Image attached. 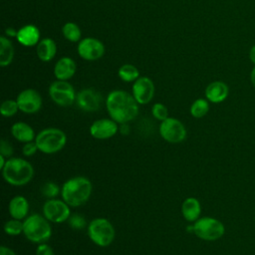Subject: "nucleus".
<instances>
[{"label":"nucleus","mask_w":255,"mask_h":255,"mask_svg":"<svg viewBox=\"0 0 255 255\" xmlns=\"http://www.w3.org/2000/svg\"><path fill=\"white\" fill-rule=\"evenodd\" d=\"M109 116L119 125L133 121L138 115V103L133 96L123 90L112 91L106 99Z\"/></svg>","instance_id":"obj_1"},{"label":"nucleus","mask_w":255,"mask_h":255,"mask_svg":"<svg viewBox=\"0 0 255 255\" xmlns=\"http://www.w3.org/2000/svg\"><path fill=\"white\" fill-rule=\"evenodd\" d=\"M93 184L86 176H74L67 179L61 187L62 199L71 207L85 204L91 197Z\"/></svg>","instance_id":"obj_2"},{"label":"nucleus","mask_w":255,"mask_h":255,"mask_svg":"<svg viewBox=\"0 0 255 255\" xmlns=\"http://www.w3.org/2000/svg\"><path fill=\"white\" fill-rule=\"evenodd\" d=\"M4 180L14 186H22L29 183L34 176V167L22 157H10L2 169Z\"/></svg>","instance_id":"obj_3"},{"label":"nucleus","mask_w":255,"mask_h":255,"mask_svg":"<svg viewBox=\"0 0 255 255\" xmlns=\"http://www.w3.org/2000/svg\"><path fill=\"white\" fill-rule=\"evenodd\" d=\"M23 234L33 243H44L52 236V227L50 221L38 213L27 216L24 221Z\"/></svg>","instance_id":"obj_4"},{"label":"nucleus","mask_w":255,"mask_h":255,"mask_svg":"<svg viewBox=\"0 0 255 255\" xmlns=\"http://www.w3.org/2000/svg\"><path fill=\"white\" fill-rule=\"evenodd\" d=\"M35 142L41 152L53 154L65 147L67 143V135L60 128H47L36 134Z\"/></svg>","instance_id":"obj_5"},{"label":"nucleus","mask_w":255,"mask_h":255,"mask_svg":"<svg viewBox=\"0 0 255 255\" xmlns=\"http://www.w3.org/2000/svg\"><path fill=\"white\" fill-rule=\"evenodd\" d=\"M87 228L90 239L96 245L108 247L114 242L116 231L109 219L104 217L95 218L89 222Z\"/></svg>","instance_id":"obj_6"},{"label":"nucleus","mask_w":255,"mask_h":255,"mask_svg":"<svg viewBox=\"0 0 255 255\" xmlns=\"http://www.w3.org/2000/svg\"><path fill=\"white\" fill-rule=\"evenodd\" d=\"M193 233L202 240L215 241L224 235L225 226L217 218L210 216L199 217L193 222Z\"/></svg>","instance_id":"obj_7"},{"label":"nucleus","mask_w":255,"mask_h":255,"mask_svg":"<svg viewBox=\"0 0 255 255\" xmlns=\"http://www.w3.org/2000/svg\"><path fill=\"white\" fill-rule=\"evenodd\" d=\"M49 95L52 101L60 107L73 105L77 97L74 87L68 81L63 80H56L50 85Z\"/></svg>","instance_id":"obj_8"},{"label":"nucleus","mask_w":255,"mask_h":255,"mask_svg":"<svg viewBox=\"0 0 255 255\" xmlns=\"http://www.w3.org/2000/svg\"><path fill=\"white\" fill-rule=\"evenodd\" d=\"M159 134L167 142L179 143L186 138L187 130L179 120L168 117L159 125Z\"/></svg>","instance_id":"obj_9"},{"label":"nucleus","mask_w":255,"mask_h":255,"mask_svg":"<svg viewBox=\"0 0 255 255\" xmlns=\"http://www.w3.org/2000/svg\"><path fill=\"white\" fill-rule=\"evenodd\" d=\"M71 206L63 199H47L43 205V215L53 223L68 221L71 216Z\"/></svg>","instance_id":"obj_10"},{"label":"nucleus","mask_w":255,"mask_h":255,"mask_svg":"<svg viewBox=\"0 0 255 255\" xmlns=\"http://www.w3.org/2000/svg\"><path fill=\"white\" fill-rule=\"evenodd\" d=\"M102 103L103 97L101 93L93 88H86L77 93L76 104L84 112H96L101 108Z\"/></svg>","instance_id":"obj_11"},{"label":"nucleus","mask_w":255,"mask_h":255,"mask_svg":"<svg viewBox=\"0 0 255 255\" xmlns=\"http://www.w3.org/2000/svg\"><path fill=\"white\" fill-rule=\"evenodd\" d=\"M19 111L25 114H36L42 107V97L34 89H25L17 96Z\"/></svg>","instance_id":"obj_12"},{"label":"nucleus","mask_w":255,"mask_h":255,"mask_svg":"<svg viewBox=\"0 0 255 255\" xmlns=\"http://www.w3.org/2000/svg\"><path fill=\"white\" fill-rule=\"evenodd\" d=\"M78 54L84 60L96 61L104 56L105 46L99 39L88 37L79 42Z\"/></svg>","instance_id":"obj_13"},{"label":"nucleus","mask_w":255,"mask_h":255,"mask_svg":"<svg viewBox=\"0 0 255 255\" xmlns=\"http://www.w3.org/2000/svg\"><path fill=\"white\" fill-rule=\"evenodd\" d=\"M154 84L148 77H139L132 84L131 95L138 105L148 104L154 96Z\"/></svg>","instance_id":"obj_14"},{"label":"nucleus","mask_w":255,"mask_h":255,"mask_svg":"<svg viewBox=\"0 0 255 255\" xmlns=\"http://www.w3.org/2000/svg\"><path fill=\"white\" fill-rule=\"evenodd\" d=\"M120 129L119 124L113 119H100L90 127V134L96 139H109Z\"/></svg>","instance_id":"obj_15"},{"label":"nucleus","mask_w":255,"mask_h":255,"mask_svg":"<svg viewBox=\"0 0 255 255\" xmlns=\"http://www.w3.org/2000/svg\"><path fill=\"white\" fill-rule=\"evenodd\" d=\"M205 99L212 104H220L224 102L229 95V88L222 81H213L205 88Z\"/></svg>","instance_id":"obj_16"},{"label":"nucleus","mask_w":255,"mask_h":255,"mask_svg":"<svg viewBox=\"0 0 255 255\" xmlns=\"http://www.w3.org/2000/svg\"><path fill=\"white\" fill-rule=\"evenodd\" d=\"M16 38L21 45L32 47L40 42V31L35 25L28 24L18 30Z\"/></svg>","instance_id":"obj_17"},{"label":"nucleus","mask_w":255,"mask_h":255,"mask_svg":"<svg viewBox=\"0 0 255 255\" xmlns=\"http://www.w3.org/2000/svg\"><path fill=\"white\" fill-rule=\"evenodd\" d=\"M76 63L70 57H63L58 60L54 67V75L57 80L68 81L76 73Z\"/></svg>","instance_id":"obj_18"},{"label":"nucleus","mask_w":255,"mask_h":255,"mask_svg":"<svg viewBox=\"0 0 255 255\" xmlns=\"http://www.w3.org/2000/svg\"><path fill=\"white\" fill-rule=\"evenodd\" d=\"M29 202L26 197L22 195L14 196L9 204H8V211L12 218L15 219H25L29 212Z\"/></svg>","instance_id":"obj_19"},{"label":"nucleus","mask_w":255,"mask_h":255,"mask_svg":"<svg viewBox=\"0 0 255 255\" xmlns=\"http://www.w3.org/2000/svg\"><path fill=\"white\" fill-rule=\"evenodd\" d=\"M181 213L188 222H195L201 214V204L195 197H187L181 204Z\"/></svg>","instance_id":"obj_20"},{"label":"nucleus","mask_w":255,"mask_h":255,"mask_svg":"<svg viewBox=\"0 0 255 255\" xmlns=\"http://www.w3.org/2000/svg\"><path fill=\"white\" fill-rule=\"evenodd\" d=\"M11 133L15 139L20 142H29L35 140L36 134L34 128L27 123L17 122L11 127Z\"/></svg>","instance_id":"obj_21"},{"label":"nucleus","mask_w":255,"mask_h":255,"mask_svg":"<svg viewBox=\"0 0 255 255\" xmlns=\"http://www.w3.org/2000/svg\"><path fill=\"white\" fill-rule=\"evenodd\" d=\"M38 58L43 62H50L54 59L57 53V45L51 38H44L40 40L36 48Z\"/></svg>","instance_id":"obj_22"},{"label":"nucleus","mask_w":255,"mask_h":255,"mask_svg":"<svg viewBox=\"0 0 255 255\" xmlns=\"http://www.w3.org/2000/svg\"><path fill=\"white\" fill-rule=\"evenodd\" d=\"M14 58V47L8 37H0V66H9Z\"/></svg>","instance_id":"obj_23"},{"label":"nucleus","mask_w":255,"mask_h":255,"mask_svg":"<svg viewBox=\"0 0 255 255\" xmlns=\"http://www.w3.org/2000/svg\"><path fill=\"white\" fill-rule=\"evenodd\" d=\"M119 77L127 83L134 82L139 78V72L137 68L131 64H124L120 67L118 72Z\"/></svg>","instance_id":"obj_24"},{"label":"nucleus","mask_w":255,"mask_h":255,"mask_svg":"<svg viewBox=\"0 0 255 255\" xmlns=\"http://www.w3.org/2000/svg\"><path fill=\"white\" fill-rule=\"evenodd\" d=\"M190 115L195 119H201L209 112V102L206 99H196L190 106Z\"/></svg>","instance_id":"obj_25"},{"label":"nucleus","mask_w":255,"mask_h":255,"mask_svg":"<svg viewBox=\"0 0 255 255\" xmlns=\"http://www.w3.org/2000/svg\"><path fill=\"white\" fill-rule=\"evenodd\" d=\"M62 33L68 41L74 42V43L80 41L82 36L80 27L73 22H67L62 28Z\"/></svg>","instance_id":"obj_26"},{"label":"nucleus","mask_w":255,"mask_h":255,"mask_svg":"<svg viewBox=\"0 0 255 255\" xmlns=\"http://www.w3.org/2000/svg\"><path fill=\"white\" fill-rule=\"evenodd\" d=\"M24 225L23 221L20 219H9L4 224V232L10 236H18L23 233Z\"/></svg>","instance_id":"obj_27"},{"label":"nucleus","mask_w":255,"mask_h":255,"mask_svg":"<svg viewBox=\"0 0 255 255\" xmlns=\"http://www.w3.org/2000/svg\"><path fill=\"white\" fill-rule=\"evenodd\" d=\"M19 107L17 101L15 100H6L1 104L0 113L5 118H11L17 114Z\"/></svg>","instance_id":"obj_28"},{"label":"nucleus","mask_w":255,"mask_h":255,"mask_svg":"<svg viewBox=\"0 0 255 255\" xmlns=\"http://www.w3.org/2000/svg\"><path fill=\"white\" fill-rule=\"evenodd\" d=\"M41 192L47 199H52L57 198L59 193H61V188L57 183L53 181H47L42 185Z\"/></svg>","instance_id":"obj_29"},{"label":"nucleus","mask_w":255,"mask_h":255,"mask_svg":"<svg viewBox=\"0 0 255 255\" xmlns=\"http://www.w3.org/2000/svg\"><path fill=\"white\" fill-rule=\"evenodd\" d=\"M68 222H69V225L73 229H76V230H82V229L88 227L86 218L82 214H79V213L71 214L70 218L68 219Z\"/></svg>","instance_id":"obj_30"},{"label":"nucleus","mask_w":255,"mask_h":255,"mask_svg":"<svg viewBox=\"0 0 255 255\" xmlns=\"http://www.w3.org/2000/svg\"><path fill=\"white\" fill-rule=\"evenodd\" d=\"M151 114L154 119L162 122L165 119L168 118V110L167 108L161 104V103H156L152 106L151 108Z\"/></svg>","instance_id":"obj_31"},{"label":"nucleus","mask_w":255,"mask_h":255,"mask_svg":"<svg viewBox=\"0 0 255 255\" xmlns=\"http://www.w3.org/2000/svg\"><path fill=\"white\" fill-rule=\"evenodd\" d=\"M13 153H14V149L12 144L5 138H2L0 140V154L4 155L7 158H10L12 157Z\"/></svg>","instance_id":"obj_32"},{"label":"nucleus","mask_w":255,"mask_h":255,"mask_svg":"<svg viewBox=\"0 0 255 255\" xmlns=\"http://www.w3.org/2000/svg\"><path fill=\"white\" fill-rule=\"evenodd\" d=\"M39 150L35 140L33 141H29V142H25L23 144V147H22V153L25 155V156H33L37 151Z\"/></svg>","instance_id":"obj_33"},{"label":"nucleus","mask_w":255,"mask_h":255,"mask_svg":"<svg viewBox=\"0 0 255 255\" xmlns=\"http://www.w3.org/2000/svg\"><path fill=\"white\" fill-rule=\"evenodd\" d=\"M36 255H55L53 248L46 242L38 244L36 248Z\"/></svg>","instance_id":"obj_34"},{"label":"nucleus","mask_w":255,"mask_h":255,"mask_svg":"<svg viewBox=\"0 0 255 255\" xmlns=\"http://www.w3.org/2000/svg\"><path fill=\"white\" fill-rule=\"evenodd\" d=\"M0 255H17V254L13 249L2 245L0 247Z\"/></svg>","instance_id":"obj_35"},{"label":"nucleus","mask_w":255,"mask_h":255,"mask_svg":"<svg viewBox=\"0 0 255 255\" xmlns=\"http://www.w3.org/2000/svg\"><path fill=\"white\" fill-rule=\"evenodd\" d=\"M249 60L255 66V45H253L249 50Z\"/></svg>","instance_id":"obj_36"},{"label":"nucleus","mask_w":255,"mask_h":255,"mask_svg":"<svg viewBox=\"0 0 255 255\" xmlns=\"http://www.w3.org/2000/svg\"><path fill=\"white\" fill-rule=\"evenodd\" d=\"M120 131L124 134H128L129 132V127L128 124H122L120 125Z\"/></svg>","instance_id":"obj_37"},{"label":"nucleus","mask_w":255,"mask_h":255,"mask_svg":"<svg viewBox=\"0 0 255 255\" xmlns=\"http://www.w3.org/2000/svg\"><path fill=\"white\" fill-rule=\"evenodd\" d=\"M17 33H18V31H16V30L13 29V28H8V29H6V35H7L8 37H16V36H17Z\"/></svg>","instance_id":"obj_38"},{"label":"nucleus","mask_w":255,"mask_h":255,"mask_svg":"<svg viewBox=\"0 0 255 255\" xmlns=\"http://www.w3.org/2000/svg\"><path fill=\"white\" fill-rule=\"evenodd\" d=\"M250 82H251L252 86L255 88V66L253 67V69L251 70V73H250Z\"/></svg>","instance_id":"obj_39"},{"label":"nucleus","mask_w":255,"mask_h":255,"mask_svg":"<svg viewBox=\"0 0 255 255\" xmlns=\"http://www.w3.org/2000/svg\"><path fill=\"white\" fill-rule=\"evenodd\" d=\"M7 159H8L7 157H5L4 155L0 154V169H1V170H2V169H3V167L5 166Z\"/></svg>","instance_id":"obj_40"}]
</instances>
